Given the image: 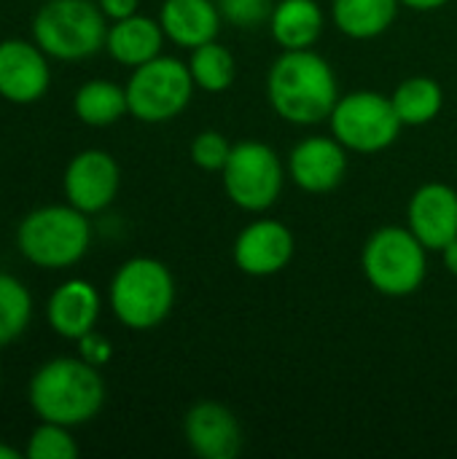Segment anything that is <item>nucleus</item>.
<instances>
[{"label":"nucleus","instance_id":"nucleus-17","mask_svg":"<svg viewBox=\"0 0 457 459\" xmlns=\"http://www.w3.org/2000/svg\"><path fill=\"white\" fill-rule=\"evenodd\" d=\"M159 24L172 43L197 48L215 40L221 30V11L213 0H164Z\"/></svg>","mask_w":457,"mask_h":459},{"label":"nucleus","instance_id":"nucleus-22","mask_svg":"<svg viewBox=\"0 0 457 459\" xmlns=\"http://www.w3.org/2000/svg\"><path fill=\"white\" fill-rule=\"evenodd\" d=\"M391 100H393V108L404 126H423L439 116V110L444 105V91L434 78L415 75V78H407L404 83H399V89L393 91Z\"/></svg>","mask_w":457,"mask_h":459},{"label":"nucleus","instance_id":"nucleus-21","mask_svg":"<svg viewBox=\"0 0 457 459\" xmlns=\"http://www.w3.org/2000/svg\"><path fill=\"white\" fill-rule=\"evenodd\" d=\"M75 116L89 126H110L129 113L127 89L110 81H86L73 97Z\"/></svg>","mask_w":457,"mask_h":459},{"label":"nucleus","instance_id":"nucleus-10","mask_svg":"<svg viewBox=\"0 0 457 459\" xmlns=\"http://www.w3.org/2000/svg\"><path fill=\"white\" fill-rule=\"evenodd\" d=\"M121 172L110 153L100 148L81 151L65 169V196L81 212H102L119 194Z\"/></svg>","mask_w":457,"mask_h":459},{"label":"nucleus","instance_id":"nucleus-7","mask_svg":"<svg viewBox=\"0 0 457 459\" xmlns=\"http://www.w3.org/2000/svg\"><path fill=\"white\" fill-rule=\"evenodd\" d=\"M194 78L189 65L175 56H156L135 67L127 89L129 113L145 124H164L186 110L194 94Z\"/></svg>","mask_w":457,"mask_h":459},{"label":"nucleus","instance_id":"nucleus-14","mask_svg":"<svg viewBox=\"0 0 457 459\" xmlns=\"http://www.w3.org/2000/svg\"><path fill=\"white\" fill-rule=\"evenodd\" d=\"M407 221L428 250H444L457 237V191L447 183H426L409 199Z\"/></svg>","mask_w":457,"mask_h":459},{"label":"nucleus","instance_id":"nucleus-13","mask_svg":"<svg viewBox=\"0 0 457 459\" xmlns=\"http://www.w3.org/2000/svg\"><path fill=\"white\" fill-rule=\"evenodd\" d=\"M183 433L191 452L202 459H234L242 449V428L232 409L215 401H202L189 409Z\"/></svg>","mask_w":457,"mask_h":459},{"label":"nucleus","instance_id":"nucleus-1","mask_svg":"<svg viewBox=\"0 0 457 459\" xmlns=\"http://www.w3.org/2000/svg\"><path fill=\"white\" fill-rule=\"evenodd\" d=\"M267 91L275 113L299 126L326 121L339 100L331 65L310 48L283 51L269 70Z\"/></svg>","mask_w":457,"mask_h":459},{"label":"nucleus","instance_id":"nucleus-6","mask_svg":"<svg viewBox=\"0 0 457 459\" xmlns=\"http://www.w3.org/2000/svg\"><path fill=\"white\" fill-rule=\"evenodd\" d=\"M426 245L412 234V229L385 226L377 229L361 253V266L369 285L391 299L412 296L426 280Z\"/></svg>","mask_w":457,"mask_h":459},{"label":"nucleus","instance_id":"nucleus-30","mask_svg":"<svg viewBox=\"0 0 457 459\" xmlns=\"http://www.w3.org/2000/svg\"><path fill=\"white\" fill-rule=\"evenodd\" d=\"M442 258H444V266H447V272L450 274H455L457 277V237L442 250Z\"/></svg>","mask_w":457,"mask_h":459},{"label":"nucleus","instance_id":"nucleus-23","mask_svg":"<svg viewBox=\"0 0 457 459\" xmlns=\"http://www.w3.org/2000/svg\"><path fill=\"white\" fill-rule=\"evenodd\" d=\"M189 70L194 83L205 91H226L237 78V62L232 51L215 40L191 48Z\"/></svg>","mask_w":457,"mask_h":459},{"label":"nucleus","instance_id":"nucleus-26","mask_svg":"<svg viewBox=\"0 0 457 459\" xmlns=\"http://www.w3.org/2000/svg\"><path fill=\"white\" fill-rule=\"evenodd\" d=\"M232 145L221 132H199L191 143V161L205 172H221L229 161Z\"/></svg>","mask_w":457,"mask_h":459},{"label":"nucleus","instance_id":"nucleus-8","mask_svg":"<svg viewBox=\"0 0 457 459\" xmlns=\"http://www.w3.org/2000/svg\"><path fill=\"white\" fill-rule=\"evenodd\" d=\"M331 134L356 153H380L391 148L401 132L393 100L380 91H350L339 97L331 116Z\"/></svg>","mask_w":457,"mask_h":459},{"label":"nucleus","instance_id":"nucleus-4","mask_svg":"<svg viewBox=\"0 0 457 459\" xmlns=\"http://www.w3.org/2000/svg\"><path fill=\"white\" fill-rule=\"evenodd\" d=\"M175 304L172 272L148 255L129 258L110 280V309L132 331H148L167 320Z\"/></svg>","mask_w":457,"mask_h":459},{"label":"nucleus","instance_id":"nucleus-16","mask_svg":"<svg viewBox=\"0 0 457 459\" xmlns=\"http://www.w3.org/2000/svg\"><path fill=\"white\" fill-rule=\"evenodd\" d=\"M100 293L86 280H67L62 282L46 304V320L51 331L62 339L78 342L89 331H94L100 320Z\"/></svg>","mask_w":457,"mask_h":459},{"label":"nucleus","instance_id":"nucleus-18","mask_svg":"<svg viewBox=\"0 0 457 459\" xmlns=\"http://www.w3.org/2000/svg\"><path fill=\"white\" fill-rule=\"evenodd\" d=\"M164 38L167 35L159 22L132 13L127 19L113 22V27H108L105 48L116 62H121L127 67H140L162 54Z\"/></svg>","mask_w":457,"mask_h":459},{"label":"nucleus","instance_id":"nucleus-27","mask_svg":"<svg viewBox=\"0 0 457 459\" xmlns=\"http://www.w3.org/2000/svg\"><path fill=\"white\" fill-rule=\"evenodd\" d=\"M272 0H218V11L226 22L242 30H253L272 16Z\"/></svg>","mask_w":457,"mask_h":459},{"label":"nucleus","instance_id":"nucleus-12","mask_svg":"<svg viewBox=\"0 0 457 459\" xmlns=\"http://www.w3.org/2000/svg\"><path fill=\"white\" fill-rule=\"evenodd\" d=\"M294 258V234L272 218L245 226L234 239V264L250 277H272Z\"/></svg>","mask_w":457,"mask_h":459},{"label":"nucleus","instance_id":"nucleus-32","mask_svg":"<svg viewBox=\"0 0 457 459\" xmlns=\"http://www.w3.org/2000/svg\"><path fill=\"white\" fill-rule=\"evenodd\" d=\"M19 457H24V452L13 449V446H8V444H0V459H19Z\"/></svg>","mask_w":457,"mask_h":459},{"label":"nucleus","instance_id":"nucleus-24","mask_svg":"<svg viewBox=\"0 0 457 459\" xmlns=\"http://www.w3.org/2000/svg\"><path fill=\"white\" fill-rule=\"evenodd\" d=\"M32 320V296L22 280L0 272V347L16 342Z\"/></svg>","mask_w":457,"mask_h":459},{"label":"nucleus","instance_id":"nucleus-2","mask_svg":"<svg viewBox=\"0 0 457 459\" xmlns=\"http://www.w3.org/2000/svg\"><path fill=\"white\" fill-rule=\"evenodd\" d=\"M27 395L40 422L75 428L102 411L105 382L83 358H54L32 374Z\"/></svg>","mask_w":457,"mask_h":459},{"label":"nucleus","instance_id":"nucleus-5","mask_svg":"<svg viewBox=\"0 0 457 459\" xmlns=\"http://www.w3.org/2000/svg\"><path fill=\"white\" fill-rule=\"evenodd\" d=\"M105 19L92 0H48L32 19V38L54 59H89L105 46Z\"/></svg>","mask_w":457,"mask_h":459},{"label":"nucleus","instance_id":"nucleus-3","mask_svg":"<svg viewBox=\"0 0 457 459\" xmlns=\"http://www.w3.org/2000/svg\"><path fill=\"white\" fill-rule=\"evenodd\" d=\"M16 245L19 253L40 269H70L86 255L92 245V226L86 212L70 202L46 204L22 218Z\"/></svg>","mask_w":457,"mask_h":459},{"label":"nucleus","instance_id":"nucleus-9","mask_svg":"<svg viewBox=\"0 0 457 459\" xmlns=\"http://www.w3.org/2000/svg\"><path fill=\"white\" fill-rule=\"evenodd\" d=\"M221 172L226 196L248 212L269 210L283 191V164L267 143L242 140L232 145L229 161Z\"/></svg>","mask_w":457,"mask_h":459},{"label":"nucleus","instance_id":"nucleus-11","mask_svg":"<svg viewBox=\"0 0 457 459\" xmlns=\"http://www.w3.org/2000/svg\"><path fill=\"white\" fill-rule=\"evenodd\" d=\"M46 51L30 40H3L0 43V97L13 105L38 102L51 83V70Z\"/></svg>","mask_w":457,"mask_h":459},{"label":"nucleus","instance_id":"nucleus-29","mask_svg":"<svg viewBox=\"0 0 457 459\" xmlns=\"http://www.w3.org/2000/svg\"><path fill=\"white\" fill-rule=\"evenodd\" d=\"M97 5H100L102 13H105L108 19H113V22L137 13V0H100Z\"/></svg>","mask_w":457,"mask_h":459},{"label":"nucleus","instance_id":"nucleus-31","mask_svg":"<svg viewBox=\"0 0 457 459\" xmlns=\"http://www.w3.org/2000/svg\"><path fill=\"white\" fill-rule=\"evenodd\" d=\"M399 3H404V5H409L415 11H436V8L447 5L450 0H399Z\"/></svg>","mask_w":457,"mask_h":459},{"label":"nucleus","instance_id":"nucleus-19","mask_svg":"<svg viewBox=\"0 0 457 459\" xmlns=\"http://www.w3.org/2000/svg\"><path fill=\"white\" fill-rule=\"evenodd\" d=\"M272 38L283 51L310 48L323 30V11L315 0H280L269 16Z\"/></svg>","mask_w":457,"mask_h":459},{"label":"nucleus","instance_id":"nucleus-28","mask_svg":"<svg viewBox=\"0 0 457 459\" xmlns=\"http://www.w3.org/2000/svg\"><path fill=\"white\" fill-rule=\"evenodd\" d=\"M78 352H81L78 358H83V360L92 363L94 368H102V366H108L110 358H113V344H110L102 333L89 331L86 336L78 339Z\"/></svg>","mask_w":457,"mask_h":459},{"label":"nucleus","instance_id":"nucleus-25","mask_svg":"<svg viewBox=\"0 0 457 459\" xmlns=\"http://www.w3.org/2000/svg\"><path fill=\"white\" fill-rule=\"evenodd\" d=\"M27 459H73L78 457V444L70 436V428L57 422H40L27 438Z\"/></svg>","mask_w":457,"mask_h":459},{"label":"nucleus","instance_id":"nucleus-15","mask_svg":"<svg viewBox=\"0 0 457 459\" xmlns=\"http://www.w3.org/2000/svg\"><path fill=\"white\" fill-rule=\"evenodd\" d=\"M291 180L310 194L334 191L347 172V153L337 137H307L288 156Z\"/></svg>","mask_w":457,"mask_h":459},{"label":"nucleus","instance_id":"nucleus-20","mask_svg":"<svg viewBox=\"0 0 457 459\" xmlns=\"http://www.w3.org/2000/svg\"><path fill=\"white\" fill-rule=\"evenodd\" d=\"M399 13V0H334V24L356 40L382 35Z\"/></svg>","mask_w":457,"mask_h":459}]
</instances>
